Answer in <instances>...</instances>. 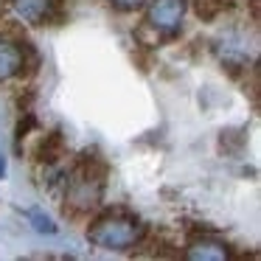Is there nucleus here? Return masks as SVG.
I'll return each mask as SVG.
<instances>
[{"label": "nucleus", "mask_w": 261, "mask_h": 261, "mask_svg": "<svg viewBox=\"0 0 261 261\" xmlns=\"http://www.w3.org/2000/svg\"><path fill=\"white\" fill-rule=\"evenodd\" d=\"M146 225L138 216L126 214V211H107L98 219L90 222L87 227V242L96 244L98 250H132L141 244Z\"/></svg>", "instance_id": "obj_1"}, {"label": "nucleus", "mask_w": 261, "mask_h": 261, "mask_svg": "<svg viewBox=\"0 0 261 261\" xmlns=\"http://www.w3.org/2000/svg\"><path fill=\"white\" fill-rule=\"evenodd\" d=\"M104 194V171L96 166V160L85 158L73 171L68 174V186H65V205L73 214H85L93 211L101 202Z\"/></svg>", "instance_id": "obj_2"}, {"label": "nucleus", "mask_w": 261, "mask_h": 261, "mask_svg": "<svg viewBox=\"0 0 261 261\" xmlns=\"http://www.w3.org/2000/svg\"><path fill=\"white\" fill-rule=\"evenodd\" d=\"M182 14H186V0H149L146 23L163 34H171L180 29Z\"/></svg>", "instance_id": "obj_3"}, {"label": "nucleus", "mask_w": 261, "mask_h": 261, "mask_svg": "<svg viewBox=\"0 0 261 261\" xmlns=\"http://www.w3.org/2000/svg\"><path fill=\"white\" fill-rule=\"evenodd\" d=\"M12 9L29 25H45L57 20L59 0H12Z\"/></svg>", "instance_id": "obj_4"}, {"label": "nucleus", "mask_w": 261, "mask_h": 261, "mask_svg": "<svg viewBox=\"0 0 261 261\" xmlns=\"http://www.w3.org/2000/svg\"><path fill=\"white\" fill-rule=\"evenodd\" d=\"M23 68H25V45L20 48V42L0 37V82L20 76Z\"/></svg>", "instance_id": "obj_5"}, {"label": "nucleus", "mask_w": 261, "mask_h": 261, "mask_svg": "<svg viewBox=\"0 0 261 261\" xmlns=\"http://www.w3.org/2000/svg\"><path fill=\"white\" fill-rule=\"evenodd\" d=\"M188 258H197V261H225L230 258V250H227L225 242L214 236H202V239H194L186 250Z\"/></svg>", "instance_id": "obj_6"}, {"label": "nucleus", "mask_w": 261, "mask_h": 261, "mask_svg": "<svg viewBox=\"0 0 261 261\" xmlns=\"http://www.w3.org/2000/svg\"><path fill=\"white\" fill-rule=\"evenodd\" d=\"M225 6H227V0H197V14L205 17V20H211V17H216Z\"/></svg>", "instance_id": "obj_7"}, {"label": "nucleus", "mask_w": 261, "mask_h": 261, "mask_svg": "<svg viewBox=\"0 0 261 261\" xmlns=\"http://www.w3.org/2000/svg\"><path fill=\"white\" fill-rule=\"evenodd\" d=\"M115 9H121V12H132V9H141L146 0H110Z\"/></svg>", "instance_id": "obj_8"}, {"label": "nucleus", "mask_w": 261, "mask_h": 261, "mask_svg": "<svg viewBox=\"0 0 261 261\" xmlns=\"http://www.w3.org/2000/svg\"><path fill=\"white\" fill-rule=\"evenodd\" d=\"M0 174H3V158H0Z\"/></svg>", "instance_id": "obj_9"}]
</instances>
